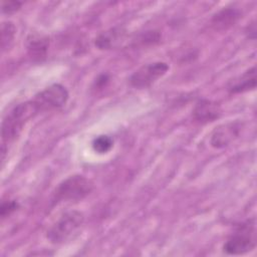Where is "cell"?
<instances>
[{
    "label": "cell",
    "instance_id": "cell-14",
    "mask_svg": "<svg viewBox=\"0 0 257 257\" xmlns=\"http://www.w3.org/2000/svg\"><path fill=\"white\" fill-rule=\"evenodd\" d=\"M92 149L94 152L98 154H106L108 153L112 147H113V141L110 137L108 136H98L92 141Z\"/></svg>",
    "mask_w": 257,
    "mask_h": 257
},
{
    "label": "cell",
    "instance_id": "cell-9",
    "mask_svg": "<svg viewBox=\"0 0 257 257\" xmlns=\"http://www.w3.org/2000/svg\"><path fill=\"white\" fill-rule=\"evenodd\" d=\"M125 37V30L121 27H113L99 33L95 40V46L100 50H108L118 46Z\"/></svg>",
    "mask_w": 257,
    "mask_h": 257
},
{
    "label": "cell",
    "instance_id": "cell-11",
    "mask_svg": "<svg viewBox=\"0 0 257 257\" xmlns=\"http://www.w3.org/2000/svg\"><path fill=\"white\" fill-rule=\"evenodd\" d=\"M241 17V12L237 8H223L212 18V25L215 29L224 30L233 26Z\"/></svg>",
    "mask_w": 257,
    "mask_h": 257
},
{
    "label": "cell",
    "instance_id": "cell-16",
    "mask_svg": "<svg viewBox=\"0 0 257 257\" xmlns=\"http://www.w3.org/2000/svg\"><path fill=\"white\" fill-rule=\"evenodd\" d=\"M21 5L22 3L19 1H2L1 10H2V13L10 15L17 12L20 9Z\"/></svg>",
    "mask_w": 257,
    "mask_h": 257
},
{
    "label": "cell",
    "instance_id": "cell-1",
    "mask_svg": "<svg viewBox=\"0 0 257 257\" xmlns=\"http://www.w3.org/2000/svg\"><path fill=\"white\" fill-rule=\"evenodd\" d=\"M39 112L40 109L33 99L21 102L13 107L2 121L1 135L3 144L14 140L25 123Z\"/></svg>",
    "mask_w": 257,
    "mask_h": 257
},
{
    "label": "cell",
    "instance_id": "cell-13",
    "mask_svg": "<svg viewBox=\"0 0 257 257\" xmlns=\"http://www.w3.org/2000/svg\"><path fill=\"white\" fill-rule=\"evenodd\" d=\"M16 34V27L11 21H4L1 24V49L5 51L12 44Z\"/></svg>",
    "mask_w": 257,
    "mask_h": 257
},
{
    "label": "cell",
    "instance_id": "cell-4",
    "mask_svg": "<svg viewBox=\"0 0 257 257\" xmlns=\"http://www.w3.org/2000/svg\"><path fill=\"white\" fill-rule=\"evenodd\" d=\"M256 246L255 220H247L237 227L223 246L229 255H242L252 251Z\"/></svg>",
    "mask_w": 257,
    "mask_h": 257
},
{
    "label": "cell",
    "instance_id": "cell-7",
    "mask_svg": "<svg viewBox=\"0 0 257 257\" xmlns=\"http://www.w3.org/2000/svg\"><path fill=\"white\" fill-rule=\"evenodd\" d=\"M243 128L240 121H230L217 126L211 135L210 144L215 149H222L229 146L239 136Z\"/></svg>",
    "mask_w": 257,
    "mask_h": 257
},
{
    "label": "cell",
    "instance_id": "cell-3",
    "mask_svg": "<svg viewBox=\"0 0 257 257\" xmlns=\"http://www.w3.org/2000/svg\"><path fill=\"white\" fill-rule=\"evenodd\" d=\"M84 223V215L76 210L60 216L47 230L46 238L53 244H60L75 235Z\"/></svg>",
    "mask_w": 257,
    "mask_h": 257
},
{
    "label": "cell",
    "instance_id": "cell-12",
    "mask_svg": "<svg viewBox=\"0 0 257 257\" xmlns=\"http://www.w3.org/2000/svg\"><path fill=\"white\" fill-rule=\"evenodd\" d=\"M48 38L41 34H31L27 38L26 47L28 54L34 60H41L46 56L47 49H48Z\"/></svg>",
    "mask_w": 257,
    "mask_h": 257
},
{
    "label": "cell",
    "instance_id": "cell-8",
    "mask_svg": "<svg viewBox=\"0 0 257 257\" xmlns=\"http://www.w3.org/2000/svg\"><path fill=\"white\" fill-rule=\"evenodd\" d=\"M221 114V106L219 103L209 99H200L194 109L193 116L200 122H209L217 119Z\"/></svg>",
    "mask_w": 257,
    "mask_h": 257
},
{
    "label": "cell",
    "instance_id": "cell-17",
    "mask_svg": "<svg viewBox=\"0 0 257 257\" xmlns=\"http://www.w3.org/2000/svg\"><path fill=\"white\" fill-rule=\"evenodd\" d=\"M160 32L159 31H155V30H151V31H147L145 34L142 35V37L140 38L141 43L144 44H155L160 40Z\"/></svg>",
    "mask_w": 257,
    "mask_h": 257
},
{
    "label": "cell",
    "instance_id": "cell-6",
    "mask_svg": "<svg viewBox=\"0 0 257 257\" xmlns=\"http://www.w3.org/2000/svg\"><path fill=\"white\" fill-rule=\"evenodd\" d=\"M68 96V91L63 85L54 83L38 92L33 100L38 105L40 111H44L62 107L66 103Z\"/></svg>",
    "mask_w": 257,
    "mask_h": 257
},
{
    "label": "cell",
    "instance_id": "cell-5",
    "mask_svg": "<svg viewBox=\"0 0 257 257\" xmlns=\"http://www.w3.org/2000/svg\"><path fill=\"white\" fill-rule=\"evenodd\" d=\"M170 66L164 61H155L147 63L137 69L130 77V83L135 88H146L163 77Z\"/></svg>",
    "mask_w": 257,
    "mask_h": 257
},
{
    "label": "cell",
    "instance_id": "cell-10",
    "mask_svg": "<svg viewBox=\"0 0 257 257\" xmlns=\"http://www.w3.org/2000/svg\"><path fill=\"white\" fill-rule=\"evenodd\" d=\"M256 66H253L242 75L232 80L228 85V90L231 93H241L253 90L256 87Z\"/></svg>",
    "mask_w": 257,
    "mask_h": 257
},
{
    "label": "cell",
    "instance_id": "cell-2",
    "mask_svg": "<svg viewBox=\"0 0 257 257\" xmlns=\"http://www.w3.org/2000/svg\"><path fill=\"white\" fill-rule=\"evenodd\" d=\"M93 190L92 182L82 176L73 175L63 180L55 189L53 202H77L86 198Z\"/></svg>",
    "mask_w": 257,
    "mask_h": 257
},
{
    "label": "cell",
    "instance_id": "cell-15",
    "mask_svg": "<svg viewBox=\"0 0 257 257\" xmlns=\"http://www.w3.org/2000/svg\"><path fill=\"white\" fill-rule=\"evenodd\" d=\"M18 207H19V204L14 200L3 201L1 203V208H0L1 219H5L6 217L10 216L12 213H14L18 209Z\"/></svg>",
    "mask_w": 257,
    "mask_h": 257
}]
</instances>
